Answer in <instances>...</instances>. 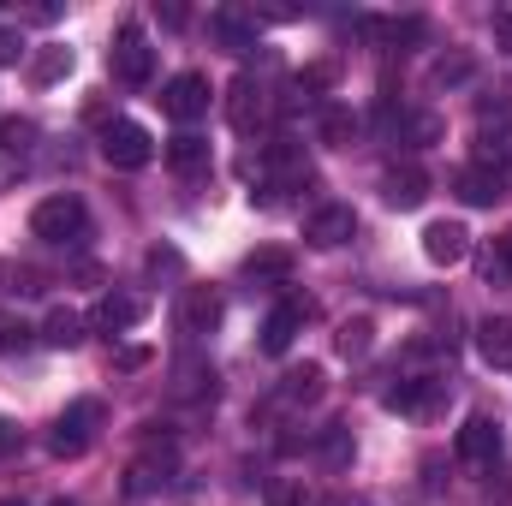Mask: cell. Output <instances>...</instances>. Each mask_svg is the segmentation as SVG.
<instances>
[{
  "instance_id": "obj_40",
  "label": "cell",
  "mask_w": 512,
  "mask_h": 506,
  "mask_svg": "<svg viewBox=\"0 0 512 506\" xmlns=\"http://www.w3.org/2000/svg\"><path fill=\"white\" fill-rule=\"evenodd\" d=\"M471 78V60H441L435 66V84H465Z\"/></svg>"
},
{
  "instance_id": "obj_46",
  "label": "cell",
  "mask_w": 512,
  "mask_h": 506,
  "mask_svg": "<svg viewBox=\"0 0 512 506\" xmlns=\"http://www.w3.org/2000/svg\"><path fill=\"white\" fill-rule=\"evenodd\" d=\"M0 506H24V501H0Z\"/></svg>"
},
{
  "instance_id": "obj_31",
  "label": "cell",
  "mask_w": 512,
  "mask_h": 506,
  "mask_svg": "<svg viewBox=\"0 0 512 506\" xmlns=\"http://www.w3.org/2000/svg\"><path fill=\"white\" fill-rule=\"evenodd\" d=\"M370 346H376L370 316H358V322H346V328H340V352H346V358H370Z\"/></svg>"
},
{
  "instance_id": "obj_9",
  "label": "cell",
  "mask_w": 512,
  "mask_h": 506,
  "mask_svg": "<svg viewBox=\"0 0 512 506\" xmlns=\"http://www.w3.org/2000/svg\"><path fill=\"white\" fill-rule=\"evenodd\" d=\"M221 316H227V304L215 286H185V298H179V334L185 340H209L221 328Z\"/></svg>"
},
{
  "instance_id": "obj_39",
  "label": "cell",
  "mask_w": 512,
  "mask_h": 506,
  "mask_svg": "<svg viewBox=\"0 0 512 506\" xmlns=\"http://www.w3.org/2000/svg\"><path fill=\"white\" fill-rule=\"evenodd\" d=\"M12 453H24V429L12 417H0V459H12Z\"/></svg>"
},
{
  "instance_id": "obj_38",
  "label": "cell",
  "mask_w": 512,
  "mask_h": 506,
  "mask_svg": "<svg viewBox=\"0 0 512 506\" xmlns=\"http://www.w3.org/2000/svg\"><path fill=\"white\" fill-rule=\"evenodd\" d=\"M268 506H304V489L286 483V477H274V483H268Z\"/></svg>"
},
{
  "instance_id": "obj_11",
  "label": "cell",
  "mask_w": 512,
  "mask_h": 506,
  "mask_svg": "<svg viewBox=\"0 0 512 506\" xmlns=\"http://www.w3.org/2000/svg\"><path fill=\"white\" fill-rule=\"evenodd\" d=\"M304 322H310V298H280V304L268 310V322H262V352H268V358L292 352V340L304 334Z\"/></svg>"
},
{
  "instance_id": "obj_20",
  "label": "cell",
  "mask_w": 512,
  "mask_h": 506,
  "mask_svg": "<svg viewBox=\"0 0 512 506\" xmlns=\"http://www.w3.org/2000/svg\"><path fill=\"white\" fill-rule=\"evenodd\" d=\"M161 155H167V167H173V173H185V179H191V173H209V137H197V131L167 137V149H161Z\"/></svg>"
},
{
  "instance_id": "obj_23",
  "label": "cell",
  "mask_w": 512,
  "mask_h": 506,
  "mask_svg": "<svg viewBox=\"0 0 512 506\" xmlns=\"http://www.w3.org/2000/svg\"><path fill=\"white\" fill-rule=\"evenodd\" d=\"M274 399H280V405H316V399H322V364H298V370H286Z\"/></svg>"
},
{
  "instance_id": "obj_1",
  "label": "cell",
  "mask_w": 512,
  "mask_h": 506,
  "mask_svg": "<svg viewBox=\"0 0 512 506\" xmlns=\"http://www.w3.org/2000/svg\"><path fill=\"white\" fill-rule=\"evenodd\" d=\"M30 233L42 239V245H84L90 239V209H84V197H72V191H54V197H42L36 203V215H30Z\"/></svg>"
},
{
  "instance_id": "obj_36",
  "label": "cell",
  "mask_w": 512,
  "mask_h": 506,
  "mask_svg": "<svg viewBox=\"0 0 512 506\" xmlns=\"http://www.w3.org/2000/svg\"><path fill=\"white\" fill-rule=\"evenodd\" d=\"M0 292H36V274L18 262H0Z\"/></svg>"
},
{
  "instance_id": "obj_21",
  "label": "cell",
  "mask_w": 512,
  "mask_h": 506,
  "mask_svg": "<svg viewBox=\"0 0 512 506\" xmlns=\"http://www.w3.org/2000/svg\"><path fill=\"white\" fill-rule=\"evenodd\" d=\"M42 346H54V352L84 346V316H78L72 304H54V310L42 316Z\"/></svg>"
},
{
  "instance_id": "obj_18",
  "label": "cell",
  "mask_w": 512,
  "mask_h": 506,
  "mask_svg": "<svg viewBox=\"0 0 512 506\" xmlns=\"http://www.w3.org/2000/svg\"><path fill=\"white\" fill-rule=\"evenodd\" d=\"M382 197L393 203V209H423V197H429V173L423 167H387L382 173Z\"/></svg>"
},
{
  "instance_id": "obj_27",
  "label": "cell",
  "mask_w": 512,
  "mask_h": 506,
  "mask_svg": "<svg viewBox=\"0 0 512 506\" xmlns=\"http://www.w3.org/2000/svg\"><path fill=\"white\" fill-rule=\"evenodd\" d=\"M66 72H72V48H60V42H48V48L30 54V84H54Z\"/></svg>"
},
{
  "instance_id": "obj_4",
  "label": "cell",
  "mask_w": 512,
  "mask_h": 506,
  "mask_svg": "<svg viewBox=\"0 0 512 506\" xmlns=\"http://www.w3.org/2000/svg\"><path fill=\"white\" fill-rule=\"evenodd\" d=\"M108 72H114L120 84H131V90H143V84L155 78V48H149V36H143L137 24H126V30L114 36V48H108Z\"/></svg>"
},
{
  "instance_id": "obj_35",
  "label": "cell",
  "mask_w": 512,
  "mask_h": 506,
  "mask_svg": "<svg viewBox=\"0 0 512 506\" xmlns=\"http://www.w3.org/2000/svg\"><path fill=\"white\" fill-rule=\"evenodd\" d=\"M179 393H215V370L185 364V370H179Z\"/></svg>"
},
{
  "instance_id": "obj_13",
  "label": "cell",
  "mask_w": 512,
  "mask_h": 506,
  "mask_svg": "<svg viewBox=\"0 0 512 506\" xmlns=\"http://www.w3.org/2000/svg\"><path fill=\"white\" fill-rule=\"evenodd\" d=\"M453 453H459L465 465H495V459H501V423H495V417H483V411H477V417H465V423H459V435H453Z\"/></svg>"
},
{
  "instance_id": "obj_28",
  "label": "cell",
  "mask_w": 512,
  "mask_h": 506,
  "mask_svg": "<svg viewBox=\"0 0 512 506\" xmlns=\"http://www.w3.org/2000/svg\"><path fill=\"white\" fill-rule=\"evenodd\" d=\"M316 459H322L328 471H346V465H352V429H346V423H328L322 441H316Z\"/></svg>"
},
{
  "instance_id": "obj_24",
  "label": "cell",
  "mask_w": 512,
  "mask_h": 506,
  "mask_svg": "<svg viewBox=\"0 0 512 506\" xmlns=\"http://www.w3.org/2000/svg\"><path fill=\"white\" fill-rule=\"evenodd\" d=\"M477 352H483V364H512V316L477 322Z\"/></svg>"
},
{
  "instance_id": "obj_16",
  "label": "cell",
  "mask_w": 512,
  "mask_h": 506,
  "mask_svg": "<svg viewBox=\"0 0 512 506\" xmlns=\"http://www.w3.org/2000/svg\"><path fill=\"white\" fill-rule=\"evenodd\" d=\"M143 316H149V298H143V292H108V298L96 304V328H102V334H131Z\"/></svg>"
},
{
  "instance_id": "obj_43",
  "label": "cell",
  "mask_w": 512,
  "mask_h": 506,
  "mask_svg": "<svg viewBox=\"0 0 512 506\" xmlns=\"http://www.w3.org/2000/svg\"><path fill=\"white\" fill-rule=\"evenodd\" d=\"M143 358H149V352H143V346H126V352H120V370H137V364H143Z\"/></svg>"
},
{
  "instance_id": "obj_17",
  "label": "cell",
  "mask_w": 512,
  "mask_h": 506,
  "mask_svg": "<svg viewBox=\"0 0 512 506\" xmlns=\"http://www.w3.org/2000/svg\"><path fill=\"white\" fill-rule=\"evenodd\" d=\"M471 167H483V173H495V179H512V120L477 131V161H471Z\"/></svg>"
},
{
  "instance_id": "obj_26",
  "label": "cell",
  "mask_w": 512,
  "mask_h": 506,
  "mask_svg": "<svg viewBox=\"0 0 512 506\" xmlns=\"http://www.w3.org/2000/svg\"><path fill=\"white\" fill-rule=\"evenodd\" d=\"M364 36L382 42V48H405L423 36V18H364Z\"/></svg>"
},
{
  "instance_id": "obj_44",
  "label": "cell",
  "mask_w": 512,
  "mask_h": 506,
  "mask_svg": "<svg viewBox=\"0 0 512 506\" xmlns=\"http://www.w3.org/2000/svg\"><path fill=\"white\" fill-rule=\"evenodd\" d=\"M322 506H364V501H358V495H328Z\"/></svg>"
},
{
  "instance_id": "obj_32",
  "label": "cell",
  "mask_w": 512,
  "mask_h": 506,
  "mask_svg": "<svg viewBox=\"0 0 512 506\" xmlns=\"http://www.w3.org/2000/svg\"><path fill=\"white\" fill-rule=\"evenodd\" d=\"M286 268H292V256H286V251H256V256H245V274H251V280H286Z\"/></svg>"
},
{
  "instance_id": "obj_33",
  "label": "cell",
  "mask_w": 512,
  "mask_h": 506,
  "mask_svg": "<svg viewBox=\"0 0 512 506\" xmlns=\"http://www.w3.org/2000/svg\"><path fill=\"white\" fill-rule=\"evenodd\" d=\"M30 346V328L12 316V310H0V358H12V352H24Z\"/></svg>"
},
{
  "instance_id": "obj_37",
  "label": "cell",
  "mask_w": 512,
  "mask_h": 506,
  "mask_svg": "<svg viewBox=\"0 0 512 506\" xmlns=\"http://www.w3.org/2000/svg\"><path fill=\"white\" fill-rule=\"evenodd\" d=\"M179 268H185V256L173 251V245H155V251H149V274H155V280H161V274H179Z\"/></svg>"
},
{
  "instance_id": "obj_3",
  "label": "cell",
  "mask_w": 512,
  "mask_h": 506,
  "mask_svg": "<svg viewBox=\"0 0 512 506\" xmlns=\"http://www.w3.org/2000/svg\"><path fill=\"white\" fill-rule=\"evenodd\" d=\"M102 161L120 167V173H137V167L155 161V137L137 126V120H108L102 126Z\"/></svg>"
},
{
  "instance_id": "obj_22",
  "label": "cell",
  "mask_w": 512,
  "mask_h": 506,
  "mask_svg": "<svg viewBox=\"0 0 512 506\" xmlns=\"http://www.w3.org/2000/svg\"><path fill=\"white\" fill-rule=\"evenodd\" d=\"M316 137L334 143V149H352V137H358V114H352V102H322V108H316Z\"/></svg>"
},
{
  "instance_id": "obj_2",
  "label": "cell",
  "mask_w": 512,
  "mask_h": 506,
  "mask_svg": "<svg viewBox=\"0 0 512 506\" xmlns=\"http://www.w3.org/2000/svg\"><path fill=\"white\" fill-rule=\"evenodd\" d=\"M96 429H102V399H72V405L54 417L48 453H54V459H78V453H90Z\"/></svg>"
},
{
  "instance_id": "obj_42",
  "label": "cell",
  "mask_w": 512,
  "mask_h": 506,
  "mask_svg": "<svg viewBox=\"0 0 512 506\" xmlns=\"http://www.w3.org/2000/svg\"><path fill=\"white\" fill-rule=\"evenodd\" d=\"M18 54H24V42H18V36H12V30H0V66H12V60H18Z\"/></svg>"
},
{
  "instance_id": "obj_34",
  "label": "cell",
  "mask_w": 512,
  "mask_h": 506,
  "mask_svg": "<svg viewBox=\"0 0 512 506\" xmlns=\"http://www.w3.org/2000/svg\"><path fill=\"white\" fill-rule=\"evenodd\" d=\"M328 84H334V66H310V72H298V78H292V90H298V96H316V90H328Z\"/></svg>"
},
{
  "instance_id": "obj_15",
  "label": "cell",
  "mask_w": 512,
  "mask_h": 506,
  "mask_svg": "<svg viewBox=\"0 0 512 506\" xmlns=\"http://www.w3.org/2000/svg\"><path fill=\"white\" fill-rule=\"evenodd\" d=\"M423 256H429L435 268L465 262V256H471V233H465V221H429V227H423Z\"/></svg>"
},
{
  "instance_id": "obj_29",
  "label": "cell",
  "mask_w": 512,
  "mask_h": 506,
  "mask_svg": "<svg viewBox=\"0 0 512 506\" xmlns=\"http://www.w3.org/2000/svg\"><path fill=\"white\" fill-rule=\"evenodd\" d=\"M393 131H399V143H411V149H429V143H441V120H435V114H405V108H399Z\"/></svg>"
},
{
  "instance_id": "obj_45",
  "label": "cell",
  "mask_w": 512,
  "mask_h": 506,
  "mask_svg": "<svg viewBox=\"0 0 512 506\" xmlns=\"http://www.w3.org/2000/svg\"><path fill=\"white\" fill-rule=\"evenodd\" d=\"M54 506H84V501H54Z\"/></svg>"
},
{
  "instance_id": "obj_7",
  "label": "cell",
  "mask_w": 512,
  "mask_h": 506,
  "mask_svg": "<svg viewBox=\"0 0 512 506\" xmlns=\"http://www.w3.org/2000/svg\"><path fill=\"white\" fill-rule=\"evenodd\" d=\"M227 126L239 131V137L268 126V90H262V78H251V72L233 78V90H227Z\"/></svg>"
},
{
  "instance_id": "obj_8",
  "label": "cell",
  "mask_w": 512,
  "mask_h": 506,
  "mask_svg": "<svg viewBox=\"0 0 512 506\" xmlns=\"http://www.w3.org/2000/svg\"><path fill=\"white\" fill-rule=\"evenodd\" d=\"M352 233H358L352 203H322V209L304 215V245H316V251H340Z\"/></svg>"
},
{
  "instance_id": "obj_30",
  "label": "cell",
  "mask_w": 512,
  "mask_h": 506,
  "mask_svg": "<svg viewBox=\"0 0 512 506\" xmlns=\"http://www.w3.org/2000/svg\"><path fill=\"white\" fill-rule=\"evenodd\" d=\"M483 280H489V286H507L512 280V233L489 245V256H483Z\"/></svg>"
},
{
  "instance_id": "obj_19",
  "label": "cell",
  "mask_w": 512,
  "mask_h": 506,
  "mask_svg": "<svg viewBox=\"0 0 512 506\" xmlns=\"http://www.w3.org/2000/svg\"><path fill=\"white\" fill-rule=\"evenodd\" d=\"M453 197L471 203V209H489V203L507 197V179H495V173H483V167H459V173H453Z\"/></svg>"
},
{
  "instance_id": "obj_5",
  "label": "cell",
  "mask_w": 512,
  "mask_h": 506,
  "mask_svg": "<svg viewBox=\"0 0 512 506\" xmlns=\"http://www.w3.org/2000/svg\"><path fill=\"white\" fill-rule=\"evenodd\" d=\"M262 173H268L262 203H274V191H298V185H310V161H304V149H298L292 137H274V143L262 149Z\"/></svg>"
},
{
  "instance_id": "obj_41",
  "label": "cell",
  "mask_w": 512,
  "mask_h": 506,
  "mask_svg": "<svg viewBox=\"0 0 512 506\" xmlns=\"http://www.w3.org/2000/svg\"><path fill=\"white\" fill-rule=\"evenodd\" d=\"M495 48L512 54V12H495Z\"/></svg>"
},
{
  "instance_id": "obj_6",
  "label": "cell",
  "mask_w": 512,
  "mask_h": 506,
  "mask_svg": "<svg viewBox=\"0 0 512 506\" xmlns=\"http://www.w3.org/2000/svg\"><path fill=\"white\" fill-rule=\"evenodd\" d=\"M453 399V381L447 376H411L399 387H387V411H405V417H429Z\"/></svg>"
},
{
  "instance_id": "obj_14",
  "label": "cell",
  "mask_w": 512,
  "mask_h": 506,
  "mask_svg": "<svg viewBox=\"0 0 512 506\" xmlns=\"http://www.w3.org/2000/svg\"><path fill=\"white\" fill-rule=\"evenodd\" d=\"M209 36L227 54H251L256 48V12H245V6H215L209 12Z\"/></svg>"
},
{
  "instance_id": "obj_25",
  "label": "cell",
  "mask_w": 512,
  "mask_h": 506,
  "mask_svg": "<svg viewBox=\"0 0 512 506\" xmlns=\"http://www.w3.org/2000/svg\"><path fill=\"white\" fill-rule=\"evenodd\" d=\"M167 477H173V453L161 447V453H143V459L131 465V471H126V489H131V495H149V489H161Z\"/></svg>"
},
{
  "instance_id": "obj_12",
  "label": "cell",
  "mask_w": 512,
  "mask_h": 506,
  "mask_svg": "<svg viewBox=\"0 0 512 506\" xmlns=\"http://www.w3.org/2000/svg\"><path fill=\"white\" fill-rule=\"evenodd\" d=\"M30 155H36V126L30 120H0V191L30 173Z\"/></svg>"
},
{
  "instance_id": "obj_10",
  "label": "cell",
  "mask_w": 512,
  "mask_h": 506,
  "mask_svg": "<svg viewBox=\"0 0 512 506\" xmlns=\"http://www.w3.org/2000/svg\"><path fill=\"white\" fill-rule=\"evenodd\" d=\"M161 108H167L179 126L203 120V114H209V78H203V72H179V78H167V84H161Z\"/></svg>"
}]
</instances>
